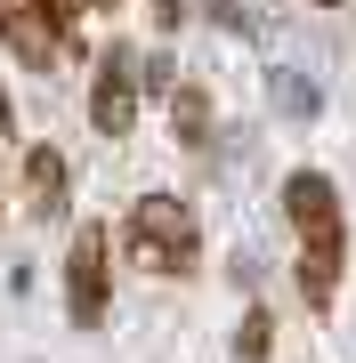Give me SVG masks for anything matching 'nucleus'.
I'll return each instance as SVG.
<instances>
[{"instance_id": "obj_7", "label": "nucleus", "mask_w": 356, "mask_h": 363, "mask_svg": "<svg viewBox=\"0 0 356 363\" xmlns=\"http://www.w3.org/2000/svg\"><path fill=\"white\" fill-rule=\"evenodd\" d=\"M41 16H49V33L57 40H73V25H81V9H90V0H33Z\"/></svg>"}, {"instance_id": "obj_4", "label": "nucleus", "mask_w": 356, "mask_h": 363, "mask_svg": "<svg viewBox=\"0 0 356 363\" xmlns=\"http://www.w3.org/2000/svg\"><path fill=\"white\" fill-rule=\"evenodd\" d=\"M130 113H138V81H130V57H106V65H97V89H90V121H97V130H106V138H122V130H130Z\"/></svg>"}, {"instance_id": "obj_5", "label": "nucleus", "mask_w": 356, "mask_h": 363, "mask_svg": "<svg viewBox=\"0 0 356 363\" xmlns=\"http://www.w3.org/2000/svg\"><path fill=\"white\" fill-rule=\"evenodd\" d=\"M25 194H33L41 218H57V210H65V154L33 145V154H25Z\"/></svg>"}, {"instance_id": "obj_1", "label": "nucleus", "mask_w": 356, "mask_h": 363, "mask_svg": "<svg viewBox=\"0 0 356 363\" xmlns=\"http://www.w3.org/2000/svg\"><path fill=\"white\" fill-rule=\"evenodd\" d=\"M284 218L300 234V291H308V307H332L340 267H348V226H340V194H332L324 169H291L284 178Z\"/></svg>"}, {"instance_id": "obj_3", "label": "nucleus", "mask_w": 356, "mask_h": 363, "mask_svg": "<svg viewBox=\"0 0 356 363\" xmlns=\"http://www.w3.org/2000/svg\"><path fill=\"white\" fill-rule=\"evenodd\" d=\"M106 250H114V234L106 226H81L73 234V259H65V307H73V323L81 331H97L106 323Z\"/></svg>"}, {"instance_id": "obj_11", "label": "nucleus", "mask_w": 356, "mask_h": 363, "mask_svg": "<svg viewBox=\"0 0 356 363\" xmlns=\"http://www.w3.org/2000/svg\"><path fill=\"white\" fill-rule=\"evenodd\" d=\"M324 9H332V0H324Z\"/></svg>"}, {"instance_id": "obj_8", "label": "nucleus", "mask_w": 356, "mask_h": 363, "mask_svg": "<svg viewBox=\"0 0 356 363\" xmlns=\"http://www.w3.org/2000/svg\"><path fill=\"white\" fill-rule=\"evenodd\" d=\"M276 105H284V113H316V89L291 81V73H276Z\"/></svg>"}, {"instance_id": "obj_9", "label": "nucleus", "mask_w": 356, "mask_h": 363, "mask_svg": "<svg viewBox=\"0 0 356 363\" xmlns=\"http://www.w3.org/2000/svg\"><path fill=\"white\" fill-rule=\"evenodd\" d=\"M235 347H243L251 363H259V355H267V315H251V323H243V339H235Z\"/></svg>"}, {"instance_id": "obj_2", "label": "nucleus", "mask_w": 356, "mask_h": 363, "mask_svg": "<svg viewBox=\"0 0 356 363\" xmlns=\"http://www.w3.org/2000/svg\"><path fill=\"white\" fill-rule=\"evenodd\" d=\"M195 250H203V234H195V210L178 194H146L130 210V226H122V259L146 267V274H186Z\"/></svg>"}, {"instance_id": "obj_6", "label": "nucleus", "mask_w": 356, "mask_h": 363, "mask_svg": "<svg viewBox=\"0 0 356 363\" xmlns=\"http://www.w3.org/2000/svg\"><path fill=\"white\" fill-rule=\"evenodd\" d=\"M171 121H178V130H186V145H203V130H211V105H203L195 89H186V97L171 105Z\"/></svg>"}, {"instance_id": "obj_10", "label": "nucleus", "mask_w": 356, "mask_h": 363, "mask_svg": "<svg viewBox=\"0 0 356 363\" xmlns=\"http://www.w3.org/2000/svg\"><path fill=\"white\" fill-rule=\"evenodd\" d=\"M186 16V0H154V25H178Z\"/></svg>"}]
</instances>
